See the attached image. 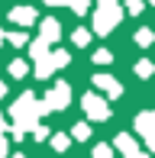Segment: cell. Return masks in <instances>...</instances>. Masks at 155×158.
Masks as SVG:
<instances>
[{"instance_id":"1","label":"cell","mask_w":155,"mask_h":158,"mask_svg":"<svg viewBox=\"0 0 155 158\" xmlns=\"http://www.w3.org/2000/svg\"><path fill=\"white\" fill-rule=\"evenodd\" d=\"M116 23H119V6L113 0H100V13H97V19H94V29L97 32H110Z\"/></svg>"},{"instance_id":"2","label":"cell","mask_w":155,"mask_h":158,"mask_svg":"<svg viewBox=\"0 0 155 158\" xmlns=\"http://www.w3.org/2000/svg\"><path fill=\"white\" fill-rule=\"evenodd\" d=\"M81 106H84V113H87L90 119H97V123H103V119H110V106H107V100H100L97 94H84Z\"/></svg>"},{"instance_id":"3","label":"cell","mask_w":155,"mask_h":158,"mask_svg":"<svg viewBox=\"0 0 155 158\" xmlns=\"http://www.w3.org/2000/svg\"><path fill=\"white\" fill-rule=\"evenodd\" d=\"M68 100H71V87H68V84H55V87L48 90L45 103H48V110H65Z\"/></svg>"},{"instance_id":"4","label":"cell","mask_w":155,"mask_h":158,"mask_svg":"<svg viewBox=\"0 0 155 158\" xmlns=\"http://www.w3.org/2000/svg\"><path fill=\"white\" fill-rule=\"evenodd\" d=\"M136 132L142 135V139H145V135H155V113L152 110H145V113L136 116Z\"/></svg>"},{"instance_id":"5","label":"cell","mask_w":155,"mask_h":158,"mask_svg":"<svg viewBox=\"0 0 155 158\" xmlns=\"http://www.w3.org/2000/svg\"><path fill=\"white\" fill-rule=\"evenodd\" d=\"M94 84H97V87H100V90H103L107 97H119V94H123L119 81H113L110 74H97V77H94Z\"/></svg>"},{"instance_id":"6","label":"cell","mask_w":155,"mask_h":158,"mask_svg":"<svg viewBox=\"0 0 155 158\" xmlns=\"http://www.w3.org/2000/svg\"><path fill=\"white\" fill-rule=\"evenodd\" d=\"M113 148H119L123 155H129V152H139V145H136V139H132L129 132H119L116 139H113Z\"/></svg>"},{"instance_id":"7","label":"cell","mask_w":155,"mask_h":158,"mask_svg":"<svg viewBox=\"0 0 155 158\" xmlns=\"http://www.w3.org/2000/svg\"><path fill=\"white\" fill-rule=\"evenodd\" d=\"M71 139H78V142L90 139V126H87V123H74V126H71Z\"/></svg>"},{"instance_id":"8","label":"cell","mask_w":155,"mask_h":158,"mask_svg":"<svg viewBox=\"0 0 155 158\" xmlns=\"http://www.w3.org/2000/svg\"><path fill=\"white\" fill-rule=\"evenodd\" d=\"M42 39H58V23H55V19H45V23H42Z\"/></svg>"},{"instance_id":"9","label":"cell","mask_w":155,"mask_h":158,"mask_svg":"<svg viewBox=\"0 0 155 158\" xmlns=\"http://www.w3.org/2000/svg\"><path fill=\"white\" fill-rule=\"evenodd\" d=\"M68 145H71V135H65V132H58V135H52V148H55V152H65Z\"/></svg>"},{"instance_id":"10","label":"cell","mask_w":155,"mask_h":158,"mask_svg":"<svg viewBox=\"0 0 155 158\" xmlns=\"http://www.w3.org/2000/svg\"><path fill=\"white\" fill-rule=\"evenodd\" d=\"M13 19H16V23H32V19H36V13L19 6V10H13Z\"/></svg>"},{"instance_id":"11","label":"cell","mask_w":155,"mask_h":158,"mask_svg":"<svg viewBox=\"0 0 155 158\" xmlns=\"http://www.w3.org/2000/svg\"><path fill=\"white\" fill-rule=\"evenodd\" d=\"M90 158H113V148L110 145H97L94 152H90Z\"/></svg>"},{"instance_id":"12","label":"cell","mask_w":155,"mask_h":158,"mask_svg":"<svg viewBox=\"0 0 155 158\" xmlns=\"http://www.w3.org/2000/svg\"><path fill=\"white\" fill-rule=\"evenodd\" d=\"M152 71H155V68H152V61H139V64H136V74H139V77H149Z\"/></svg>"},{"instance_id":"13","label":"cell","mask_w":155,"mask_h":158,"mask_svg":"<svg viewBox=\"0 0 155 158\" xmlns=\"http://www.w3.org/2000/svg\"><path fill=\"white\" fill-rule=\"evenodd\" d=\"M10 74H13V77H23V74H26V61H13V64H10Z\"/></svg>"},{"instance_id":"14","label":"cell","mask_w":155,"mask_h":158,"mask_svg":"<svg viewBox=\"0 0 155 158\" xmlns=\"http://www.w3.org/2000/svg\"><path fill=\"white\" fill-rule=\"evenodd\" d=\"M52 64H55V68H65V64H68V55L65 52H55L52 55Z\"/></svg>"},{"instance_id":"15","label":"cell","mask_w":155,"mask_h":158,"mask_svg":"<svg viewBox=\"0 0 155 158\" xmlns=\"http://www.w3.org/2000/svg\"><path fill=\"white\" fill-rule=\"evenodd\" d=\"M87 39H90V35L84 32V29H78V32H74V42H78V45H87Z\"/></svg>"},{"instance_id":"16","label":"cell","mask_w":155,"mask_h":158,"mask_svg":"<svg viewBox=\"0 0 155 158\" xmlns=\"http://www.w3.org/2000/svg\"><path fill=\"white\" fill-rule=\"evenodd\" d=\"M149 42H152V32L142 29V32H139V45H149Z\"/></svg>"},{"instance_id":"17","label":"cell","mask_w":155,"mask_h":158,"mask_svg":"<svg viewBox=\"0 0 155 158\" xmlns=\"http://www.w3.org/2000/svg\"><path fill=\"white\" fill-rule=\"evenodd\" d=\"M94 61H97V64H107V61H110V52H97Z\"/></svg>"},{"instance_id":"18","label":"cell","mask_w":155,"mask_h":158,"mask_svg":"<svg viewBox=\"0 0 155 158\" xmlns=\"http://www.w3.org/2000/svg\"><path fill=\"white\" fill-rule=\"evenodd\" d=\"M32 135H36V139H45L48 132H45V126H36V129H32Z\"/></svg>"},{"instance_id":"19","label":"cell","mask_w":155,"mask_h":158,"mask_svg":"<svg viewBox=\"0 0 155 158\" xmlns=\"http://www.w3.org/2000/svg\"><path fill=\"white\" fill-rule=\"evenodd\" d=\"M145 145H149V148H155V135H145Z\"/></svg>"},{"instance_id":"20","label":"cell","mask_w":155,"mask_h":158,"mask_svg":"<svg viewBox=\"0 0 155 158\" xmlns=\"http://www.w3.org/2000/svg\"><path fill=\"white\" fill-rule=\"evenodd\" d=\"M126 158H149V155H142V152H129Z\"/></svg>"},{"instance_id":"21","label":"cell","mask_w":155,"mask_h":158,"mask_svg":"<svg viewBox=\"0 0 155 158\" xmlns=\"http://www.w3.org/2000/svg\"><path fill=\"white\" fill-rule=\"evenodd\" d=\"M3 129H6V123H3V119H0V135H3Z\"/></svg>"},{"instance_id":"22","label":"cell","mask_w":155,"mask_h":158,"mask_svg":"<svg viewBox=\"0 0 155 158\" xmlns=\"http://www.w3.org/2000/svg\"><path fill=\"white\" fill-rule=\"evenodd\" d=\"M48 3H68V0H48Z\"/></svg>"},{"instance_id":"23","label":"cell","mask_w":155,"mask_h":158,"mask_svg":"<svg viewBox=\"0 0 155 158\" xmlns=\"http://www.w3.org/2000/svg\"><path fill=\"white\" fill-rule=\"evenodd\" d=\"M3 94H6V87H3V84H0V97H3Z\"/></svg>"},{"instance_id":"24","label":"cell","mask_w":155,"mask_h":158,"mask_svg":"<svg viewBox=\"0 0 155 158\" xmlns=\"http://www.w3.org/2000/svg\"><path fill=\"white\" fill-rule=\"evenodd\" d=\"M13 158H26V155H13Z\"/></svg>"},{"instance_id":"25","label":"cell","mask_w":155,"mask_h":158,"mask_svg":"<svg viewBox=\"0 0 155 158\" xmlns=\"http://www.w3.org/2000/svg\"><path fill=\"white\" fill-rule=\"evenodd\" d=\"M152 3H155V0H152Z\"/></svg>"}]
</instances>
